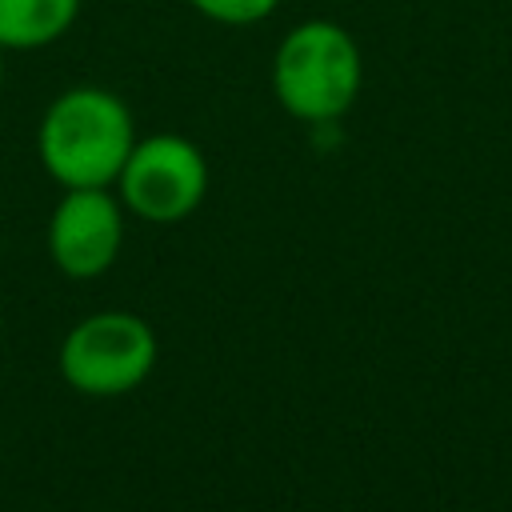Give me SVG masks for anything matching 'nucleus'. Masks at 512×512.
Listing matches in <instances>:
<instances>
[{"mask_svg": "<svg viewBox=\"0 0 512 512\" xmlns=\"http://www.w3.org/2000/svg\"><path fill=\"white\" fill-rule=\"evenodd\" d=\"M84 0H0V48L40 52L72 32Z\"/></svg>", "mask_w": 512, "mask_h": 512, "instance_id": "6", "label": "nucleus"}, {"mask_svg": "<svg viewBox=\"0 0 512 512\" xmlns=\"http://www.w3.org/2000/svg\"><path fill=\"white\" fill-rule=\"evenodd\" d=\"M192 12H200L204 20L212 24H224V28H252V24H264L280 0H188Z\"/></svg>", "mask_w": 512, "mask_h": 512, "instance_id": "7", "label": "nucleus"}, {"mask_svg": "<svg viewBox=\"0 0 512 512\" xmlns=\"http://www.w3.org/2000/svg\"><path fill=\"white\" fill-rule=\"evenodd\" d=\"M124 244V204L108 188H64L48 216V256L72 280L104 276Z\"/></svg>", "mask_w": 512, "mask_h": 512, "instance_id": "5", "label": "nucleus"}, {"mask_svg": "<svg viewBox=\"0 0 512 512\" xmlns=\"http://www.w3.org/2000/svg\"><path fill=\"white\" fill-rule=\"evenodd\" d=\"M132 144V108L100 84L64 88L36 124V156L60 188H112Z\"/></svg>", "mask_w": 512, "mask_h": 512, "instance_id": "1", "label": "nucleus"}, {"mask_svg": "<svg viewBox=\"0 0 512 512\" xmlns=\"http://www.w3.org/2000/svg\"><path fill=\"white\" fill-rule=\"evenodd\" d=\"M0 336H4V320H0Z\"/></svg>", "mask_w": 512, "mask_h": 512, "instance_id": "9", "label": "nucleus"}, {"mask_svg": "<svg viewBox=\"0 0 512 512\" xmlns=\"http://www.w3.org/2000/svg\"><path fill=\"white\" fill-rule=\"evenodd\" d=\"M4 56H8V52L0 48V88H4Z\"/></svg>", "mask_w": 512, "mask_h": 512, "instance_id": "8", "label": "nucleus"}, {"mask_svg": "<svg viewBox=\"0 0 512 512\" xmlns=\"http://www.w3.org/2000/svg\"><path fill=\"white\" fill-rule=\"evenodd\" d=\"M156 332L136 312H92L76 320L60 344V376L96 400L128 396L156 368Z\"/></svg>", "mask_w": 512, "mask_h": 512, "instance_id": "3", "label": "nucleus"}, {"mask_svg": "<svg viewBox=\"0 0 512 512\" xmlns=\"http://www.w3.org/2000/svg\"><path fill=\"white\" fill-rule=\"evenodd\" d=\"M112 188L128 216L144 224H180L208 196V160L200 144L180 132L136 136Z\"/></svg>", "mask_w": 512, "mask_h": 512, "instance_id": "4", "label": "nucleus"}, {"mask_svg": "<svg viewBox=\"0 0 512 512\" xmlns=\"http://www.w3.org/2000/svg\"><path fill=\"white\" fill-rule=\"evenodd\" d=\"M276 104L300 124H336L364 88V52L356 36L324 16L292 24L268 64Z\"/></svg>", "mask_w": 512, "mask_h": 512, "instance_id": "2", "label": "nucleus"}]
</instances>
